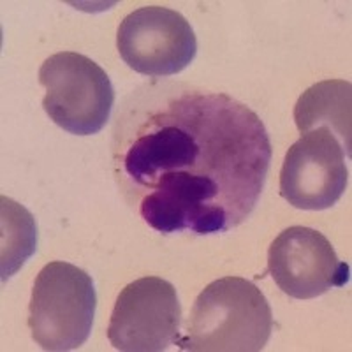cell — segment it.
Instances as JSON below:
<instances>
[{
    "instance_id": "1",
    "label": "cell",
    "mask_w": 352,
    "mask_h": 352,
    "mask_svg": "<svg viewBox=\"0 0 352 352\" xmlns=\"http://www.w3.org/2000/svg\"><path fill=\"white\" fill-rule=\"evenodd\" d=\"M272 162L256 111L222 92L143 85L116 113L113 175L152 229L197 236L238 228L256 208Z\"/></svg>"
},
{
    "instance_id": "2",
    "label": "cell",
    "mask_w": 352,
    "mask_h": 352,
    "mask_svg": "<svg viewBox=\"0 0 352 352\" xmlns=\"http://www.w3.org/2000/svg\"><path fill=\"white\" fill-rule=\"evenodd\" d=\"M272 331V307L261 289L240 276H224L197 296L176 345L192 352H259Z\"/></svg>"
},
{
    "instance_id": "3",
    "label": "cell",
    "mask_w": 352,
    "mask_h": 352,
    "mask_svg": "<svg viewBox=\"0 0 352 352\" xmlns=\"http://www.w3.org/2000/svg\"><path fill=\"white\" fill-rule=\"evenodd\" d=\"M96 307V285L85 270L64 261L46 264L28 305L32 340L50 352L81 347L92 331Z\"/></svg>"
},
{
    "instance_id": "4",
    "label": "cell",
    "mask_w": 352,
    "mask_h": 352,
    "mask_svg": "<svg viewBox=\"0 0 352 352\" xmlns=\"http://www.w3.org/2000/svg\"><path fill=\"white\" fill-rule=\"evenodd\" d=\"M39 83L46 90L44 111L64 131L92 136L108 124L115 88L92 58L74 52L55 53L41 65Z\"/></svg>"
},
{
    "instance_id": "5",
    "label": "cell",
    "mask_w": 352,
    "mask_h": 352,
    "mask_svg": "<svg viewBox=\"0 0 352 352\" xmlns=\"http://www.w3.org/2000/svg\"><path fill=\"white\" fill-rule=\"evenodd\" d=\"M122 60L143 76H175L192 64L197 41L180 12L162 6H144L129 12L116 32Z\"/></svg>"
},
{
    "instance_id": "6",
    "label": "cell",
    "mask_w": 352,
    "mask_h": 352,
    "mask_svg": "<svg viewBox=\"0 0 352 352\" xmlns=\"http://www.w3.org/2000/svg\"><path fill=\"white\" fill-rule=\"evenodd\" d=\"M182 307L171 282L144 276L118 294L108 326L116 351L160 352L180 338Z\"/></svg>"
},
{
    "instance_id": "7",
    "label": "cell",
    "mask_w": 352,
    "mask_h": 352,
    "mask_svg": "<svg viewBox=\"0 0 352 352\" xmlns=\"http://www.w3.org/2000/svg\"><path fill=\"white\" fill-rule=\"evenodd\" d=\"M349 184L345 152L329 129L307 132L287 150L280 171V196L298 210H328Z\"/></svg>"
},
{
    "instance_id": "8",
    "label": "cell",
    "mask_w": 352,
    "mask_h": 352,
    "mask_svg": "<svg viewBox=\"0 0 352 352\" xmlns=\"http://www.w3.org/2000/svg\"><path fill=\"white\" fill-rule=\"evenodd\" d=\"M268 272L287 296L312 300L351 280L349 264L338 259L328 238L294 226L282 231L268 250Z\"/></svg>"
},
{
    "instance_id": "9",
    "label": "cell",
    "mask_w": 352,
    "mask_h": 352,
    "mask_svg": "<svg viewBox=\"0 0 352 352\" xmlns=\"http://www.w3.org/2000/svg\"><path fill=\"white\" fill-rule=\"evenodd\" d=\"M351 99L352 85L345 80H326L310 87L294 106V122L301 134L326 127L342 141L351 157Z\"/></svg>"
},
{
    "instance_id": "10",
    "label": "cell",
    "mask_w": 352,
    "mask_h": 352,
    "mask_svg": "<svg viewBox=\"0 0 352 352\" xmlns=\"http://www.w3.org/2000/svg\"><path fill=\"white\" fill-rule=\"evenodd\" d=\"M2 208V280L11 278L27 263L37 248V226L32 213L16 201L0 197Z\"/></svg>"
}]
</instances>
